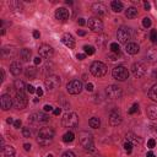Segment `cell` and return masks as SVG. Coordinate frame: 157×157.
Masks as SVG:
<instances>
[{"label": "cell", "instance_id": "1", "mask_svg": "<svg viewBox=\"0 0 157 157\" xmlns=\"http://www.w3.org/2000/svg\"><path fill=\"white\" fill-rule=\"evenodd\" d=\"M54 130L52 128H42L38 133V137H37V142L42 146H47L49 145L52 141H53V137H54Z\"/></svg>", "mask_w": 157, "mask_h": 157}, {"label": "cell", "instance_id": "2", "mask_svg": "<svg viewBox=\"0 0 157 157\" xmlns=\"http://www.w3.org/2000/svg\"><path fill=\"white\" fill-rule=\"evenodd\" d=\"M79 140L81 146L85 147L86 150H90V151H94L95 150V144H94V137L90 133L87 131H81L79 134Z\"/></svg>", "mask_w": 157, "mask_h": 157}, {"label": "cell", "instance_id": "3", "mask_svg": "<svg viewBox=\"0 0 157 157\" xmlns=\"http://www.w3.org/2000/svg\"><path fill=\"white\" fill-rule=\"evenodd\" d=\"M61 123L65 128H76L79 124V117L76 113L74 112H68L63 115Z\"/></svg>", "mask_w": 157, "mask_h": 157}, {"label": "cell", "instance_id": "4", "mask_svg": "<svg viewBox=\"0 0 157 157\" xmlns=\"http://www.w3.org/2000/svg\"><path fill=\"white\" fill-rule=\"evenodd\" d=\"M90 71H91V74L94 75V76L102 77V76H104V75L107 74V66L101 61H94L91 64Z\"/></svg>", "mask_w": 157, "mask_h": 157}, {"label": "cell", "instance_id": "5", "mask_svg": "<svg viewBox=\"0 0 157 157\" xmlns=\"http://www.w3.org/2000/svg\"><path fill=\"white\" fill-rule=\"evenodd\" d=\"M112 75H113V77L115 80H118V81H125L128 77H129V71H128V69L125 66H115L113 69V71H112Z\"/></svg>", "mask_w": 157, "mask_h": 157}, {"label": "cell", "instance_id": "6", "mask_svg": "<svg viewBox=\"0 0 157 157\" xmlns=\"http://www.w3.org/2000/svg\"><path fill=\"white\" fill-rule=\"evenodd\" d=\"M60 77L58 76V75H49V76H47V79H45L44 81V85L45 87H47L48 91H54L55 89H58V87L60 86Z\"/></svg>", "mask_w": 157, "mask_h": 157}, {"label": "cell", "instance_id": "7", "mask_svg": "<svg viewBox=\"0 0 157 157\" xmlns=\"http://www.w3.org/2000/svg\"><path fill=\"white\" fill-rule=\"evenodd\" d=\"M106 94L108 96V98L110 100H118V98L121 97L123 92H121V89L119 86H115V85H110L106 89Z\"/></svg>", "mask_w": 157, "mask_h": 157}, {"label": "cell", "instance_id": "8", "mask_svg": "<svg viewBox=\"0 0 157 157\" xmlns=\"http://www.w3.org/2000/svg\"><path fill=\"white\" fill-rule=\"evenodd\" d=\"M66 90L70 95H79L82 91V82L80 80H73L68 84Z\"/></svg>", "mask_w": 157, "mask_h": 157}, {"label": "cell", "instance_id": "9", "mask_svg": "<svg viewBox=\"0 0 157 157\" xmlns=\"http://www.w3.org/2000/svg\"><path fill=\"white\" fill-rule=\"evenodd\" d=\"M117 38L120 43H126L130 40L131 38V33H130V30L128 27H120L118 32H117Z\"/></svg>", "mask_w": 157, "mask_h": 157}, {"label": "cell", "instance_id": "10", "mask_svg": "<svg viewBox=\"0 0 157 157\" xmlns=\"http://www.w3.org/2000/svg\"><path fill=\"white\" fill-rule=\"evenodd\" d=\"M27 103H28V100H27V97L24 92H16V97H15V101H14L15 107L17 109H24V108H26Z\"/></svg>", "mask_w": 157, "mask_h": 157}, {"label": "cell", "instance_id": "11", "mask_svg": "<svg viewBox=\"0 0 157 157\" xmlns=\"http://www.w3.org/2000/svg\"><path fill=\"white\" fill-rule=\"evenodd\" d=\"M89 27L94 32H102L103 31V22L98 17H91L89 19Z\"/></svg>", "mask_w": 157, "mask_h": 157}, {"label": "cell", "instance_id": "12", "mask_svg": "<svg viewBox=\"0 0 157 157\" xmlns=\"http://www.w3.org/2000/svg\"><path fill=\"white\" fill-rule=\"evenodd\" d=\"M30 120L34 124H44L49 121V117L44 113H33V114H31Z\"/></svg>", "mask_w": 157, "mask_h": 157}, {"label": "cell", "instance_id": "13", "mask_svg": "<svg viewBox=\"0 0 157 157\" xmlns=\"http://www.w3.org/2000/svg\"><path fill=\"white\" fill-rule=\"evenodd\" d=\"M131 71L134 74V76L142 77L144 75L146 74V66H145L142 63H135V64H133V66H131Z\"/></svg>", "mask_w": 157, "mask_h": 157}, {"label": "cell", "instance_id": "14", "mask_svg": "<svg viewBox=\"0 0 157 157\" xmlns=\"http://www.w3.org/2000/svg\"><path fill=\"white\" fill-rule=\"evenodd\" d=\"M121 120L123 119H121V114H120L119 110L114 109L109 113V124L112 126H118L121 123Z\"/></svg>", "mask_w": 157, "mask_h": 157}, {"label": "cell", "instance_id": "15", "mask_svg": "<svg viewBox=\"0 0 157 157\" xmlns=\"http://www.w3.org/2000/svg\"><path fill=\"white\" fill-rule=\"evenodd\" d=\"M0 107H1L3 110H9L11 107H13V98H11L10 95L5 94L0 98Z\"/></svg>", "mask_w": 157, "mask_h": 157}, {"label": "cell", "instance_id": "16", "mask_svg": "<svg viewBox=\"0 0 157 157\" xmlns=\"http://www.w3.org/2000/svg\"><path fill=\"white\" fill-rule=\"evenodd\" d=\"M38 53H39L40 58L48 59V58H50L52 55H53V48H52L49 44H42L38 49Z\"/></svg>", "mask_w": 157, "mask_h": 157}, {"label": "cell", "instance_id": "17", "mask_svg": "<svg viewBox=\"0 0 157 157\" xmlns=\"http://www.w3.org/2000/svg\"><path fill=\"white\" fill-rule=\"evenodd\" d=\"M92 11H94L95 15L98 16V19L107 15V8L101 3H96V4L92 5Z\"/></svg>", "mask_w": 157, "mask_h": 157}, {"label": "cell", "instance_id": "18", "mask_svg": "<svg viewBox=\"0 0 157 157\" xmlns=\"http://www.w3.org/2000/svg\"><path fill=\"white\" fill-rule=\"evenodd\" d=\"M55 19L60 22H65L69 19V11L65 8H59L55 11Z\"/></svg>", "mask_w": 157, "mask_h": 157}, {"label": "cell", "instance_id": "19", "mask_svg": "<svg viewBox=\"0 0 157 157\" xmlns=\"http://www.w3.org/2000/svg\"><path fill=\"white\" fill-rule=\"evenodd\" d=\"M61 42H63V44H65L66 47H68V48H70V49H73V48L75 47V39H74V37L71 36L70 33L63 34Z\"/></svg>", "mask_w": 157, "mask_h": 157}, {"label": "cell", "instance_id": "20", "mask_svg": "<svg viewBox=\"0 0 157 157\" xmlns=\"http://www.w3.org/2000/svg\"><path fill=\"white\" fill-rule=\"evenodd\" d=\"M10 71L13 75H15V76H17V75H20L22 73V65L20 61H14L11 63L10 65Z\"/></svg>", "mask_w": 157, "mask_h": 157}, {"label": "cell", "instance_id": "21", "mask_svg": "<svg viewBox=\"0 0 157 157\" xmlns=\"http://www.w3.org/2000/svg\"><path fill=\"white\" fill-rule=\"evenodd\" d=\"M125 52L128 54H131V55L136 54V53H139V45L136 43H133V42L128 43L125 45Z\"/></svg>", "mask_w": 157, "mask_h": 157}, {"label": "cell", "instance_id": "22", "mask_svg": "<svg viewBox=\"0 0 157 157\" xmlns=\"http://www.w3.org/2000/svg\"><path fill=\"white\" fill-rule=\"evenodd\" d=\"M1 157H15V149L13 146H4L1 149Z\"/></svg>", "mask_w": 157, "mask_h": 157}, {"label": "cell", "instance_id": "23", "mask_svg": "<svg viewBox=\"0 0 157 157\" xmlns=\"http://www.w3.org/2000/svg\"><path fill=\"white\" fill-rule=\"evenodd\" d=\"M126 141L131 142L133 145H136V144H141V139L139 137V136H136L135 134L128 133V134H126Z\"/></svg>", "mask_w": 157, "mask_h": 157}, {"label": "cell", "instance_id": "24", "mask_svg": "<svg viewBox=\"0 0 157 157\" xmlns=\"http://www.w3.org/2000/svg\"><path fill=\"white\" fill-rule=\"evenodd\" d=\"M146 114L150 119H156L157 118V107L156 106H149L146 109Z\"/></svg>", "mask_w": 157, "mask_h": 157}, {"label": "cell", "instance_id": "25", "mask_svg": "<svg viewBox=\"0 0 157 157\" xmlns=\"http://www.w3.org/2000/svg\"><path fill=\"white\" fill-rule=\"evenodd\" d=\"M31 54H32V52H31L30 49H27V48H24V49H21V52H20L21 59L24 60V61H28V60H30V58H31Z\"/></svg>", "mask_w": 157, "mask_h": 157}, {"label": "cell", "instance_id": "26", "mask_svg": "<svg viewBox=\"0 0 157 157\" xmlns=\"http://www.w3.org/2000/svg\"><path fill=\"white\" fill-rule=\"evenodd\" d=\"M110 6H112V10L114 13H120L121 10H123V3L121 1H118V0H114L110 4Z\"/></svg>", "mask_w": 157, "mask_h": 157}, {"label": "cell", "instance_id": "27", "mask_svg": "<svg viewBox=\"0 0 157 157\" xmlns=\"http://www.w3.org/2000/svg\"><path fill=\"white\" fill-rule=\"evenodd\" d=\"M14 87H15L16 92H24V90L27 89V86L25 85V82L24 81H21V80H16L15 84H14Z\"/></svg>", "mask_w": 157, "mask_h": 157}, {"label": "cell", "instance_id": "28", "mask_svg": "<svg viewBox=\"0 0 157 157\" xmlns=\"http://www.w3.org/2000/svg\"><path fill=\"white\" fill-rule=\"evenodd\" d=\"M26 76L27 77H30V79H34L36 77V75H37V69L34 68V66H28L26 69Z\"/></svg>", "mask_w": 157, "mask_h": 157}, {"label": "cell", "instance_id": "29", "mask_svg": "<svg viewBox=\"0 0 157 157\" xmlns=\"http://www.w3.org/2000/svg\"><path fill=\"white\" fill-rule=\"evenodd\" d=\"M89 125L91 128H94V129H98V128L101 126V120L98 119L97 117H94V118H91L89 120Z\"/></svg>", "mask_w": 157, "mask_h": 157}, {"label": "cell", "instance_id": "30", "mask_svg": "<svg viewBox=\"0 0 157 157\" xmlns=\"http://www.w3.org/2000/svg\"><path fill=\"white\" fill-rule=\"evenodd\" d=\"M125 16L128 19H134V17L137 16V9L135 8H129L126 11H125Z\"/></svg>", "mask_w": 157, "mask_h": 157}, {"label": "cell", "instance_id": "31", "mask_svg": "<svg viewBox=\"0 0 157 157\" xmlns=\"http://www.w3.org/2000/svg\"><path fill=\"white\" fill-rule=\"evenodd\" d=\"M149 97H150L152 101L157 102V85H154V86L150 89V91H149Z\"/></svg>", "mask_w": 157, "mask_h": 157}, {"label": "cell", "instance_id": "32", "mask_svg": "<svg viewBox=\"0 0 157 157\" xmlns=\"http://www.w3.org/2000/svg\"><path fill=\"white\" fill-rule=\"evenodd\" d=\"M3 55L4 57H14L15 54V48L14 47H5L3 48Z\"/></svg>", "mask_w": 157, "mask_h": 157}, {"label": "cell", "instance_id": "33", "mask_svg": "<svg viewBox=\"0 0 157 157\" xmlns=\"http://www.w3.org/2000/svg\"><path fill=\"white\" fill-rule=\"evenodd\" d=\"M74 139H75L74 133H73V131H68L66 134H64L63 141H64V142H71V141H74Z\"/></svg>", "mask_w": 157, "mask_h": 157}, {"label": "cell", "instance_id": "34", "mask_svg": "<svg viewBox=\"0 0 157 157\" xmlns=\"http://www.w3.org/2000/svg\"><path fill=\"white\" fill-rule=\"evenodd\" d=\"M84 50H85V53H86V54H89V55L95 54V48L92 47V45H85V47H84Z\"/></svg>", "mask_w": 157, "mask_h": 157}, {"label": "cell", "instance_id": "35", "mask_svg": "<svg viewBox=\"0 0 157 157\" xmlns=\"http://www.w3.org/2000/svg\"><path fill=\"white\" fill-rule=\"evenodd\" d=\"M133 146L134 145L131 144V142H129V141H126L125 144H124V149H125V151L128 154H131V151H133Z\"/></svg>", "mask_w": 157, "mask_h": 157}, {"label": "cell", "instance_id": "36", "mask_svg": "<svg viewBox=\"0 0 157 157\" xmlns=\"http://www.w3.org/2000/svg\"><path fill=\"white\" fill-rule=\"evenodd\" d=\"M110 50L113 52V53H119V50H120V48H119V44L118 43H112L110 44Z\"/></svg>", "mask_w": 157, "mask_h": 157}, {"label": "cell", "instance_id": "37", "mask_svg": "<svg viewBox=\"0 0 157 157\" xmlns=\"http://www.w3.org/2000/svg\"><path fill=\"white\" fill-rule=\"evenodd\" d=\"M150 39L152 40L154 43H157V31L156 30H152L150 33Z\"/></svg>", "mask_w": 157, "mask_h": 157}, {"label": "cell", "instance_id": "38", "mask_svg": "<svg viewBox=\"0 0 157 157\" xmlns=\"http://www.w3.org/2000/svg\"><path fill=\"white\" fill-rule=\"evenodd\" d=\"M22 135H24L25 137H30L31 136V130H30V128H24L22 129Z\"/></svg>", "mask_w": 157, "mask_h": 157}, {"label": "cell", "instance_id": "39", "mask_svg": "<svg viewBox=\"0 0 157 157\" xmlns=\"http://www.w3.org/2000/svg\"><path fill=\"white\" fill-rule=\"evenodd\" d=\"M137 110H139V104H137V103H135V104H133L131 108L129 109V114H134V113H136Z\"/></svg>", "mask_w": 157, "mask_h": 157}, {"label": "cell", "instance_id": "40", "mask_svg": "<svg viewBox=\"0 0 157 157\" xmlns=\"http://www.w3.org/2000/svg\"><path fill=\"white\" fill-rule=\"evenodd\" d=\"M142 25H144V27H150L151 26V19L145 17V19L142 20Z\"/></svg>", "mask_w": 157, "mask_h": 157}, {"label": "cell", "instance_id": "41", "mask_svg": "<svg viewBox=\"0 0 157 157\" xmlns=\"http://www.w3.org/2000/svg\"><path fill=\"white\" fill-rule=\"evenodd\" d=\"M155 145H156V141L154 140V139H150L149 142H147V147H149V149H154Z\"/></svg>", "mask_w": 157, "mask_h": 157}, {"label": "cell", "instance_id": "42", "mask_svg": "<svg viewBox=\"0 0 157 157\" xmlns=\"http://www.w3.org/2000/svg\"><path fill=\"white\" fill-rule=\"evenodd\" d=\"M109 58H110V60H117L118 58H119V53H113V54H109Z\"/></svg>", "mask_w": 157, "mask_h": 157}, {"label": "cell", "instance_id": "43", "mask_svg": "<svg viewBox=\"0 0 157 157\" xmlns=\"http://www.w3.org/2000/svg\"><path fill=\"white\" fill-rule=\"evenodd\" d=\"M61 157H75V155L71 152V151H66V152H64Z\"/></svg>", "mask_w": 157, "mask_h": 157}, {"label": "cell", "instance_id": "44", "mask_svg": "<svg viewBox=\"0 0 157 157\" xmlns=\"http://www.w3.org/2000/svg\"><path fill=\"white\" fill-rule=\"evenodd\" d=\"M106 36H102V38L101 39H97V44H100V45H103L104 44V42H106Z\"/></svg>", "mask_w": 157, "mask_h": 157}, {"label": "cell", "instance_id": "45", "mask_svg": "<svg viewBox=\"0 0 157 157\" xmlns=\"http://www.w3.org/2000/svg\"><path fill=\"white\" fill-rule=\"evenodd\" d=\"M27 92H28V94H33V92L34 91H36V90H34V87L32 86V85H27Z\"/></svg>", "mask_w": 157, "mask_h": 157}, {"label": "cell", "instance_id": "46", "mask_svg": "<svg viewBox=\"0 0 157 157\" xmlns=\"http://www.w3.org/2000/svg\"><path fill=\"white\" fill-rule=\"evenodd\" d=\"M86 90L89 91V92H92V91H94V85H92L91 82H89V84L86 85Z\"/></svg>", "mask_w": 157, "mask_h": 157}, {"label": "cell", "instance_id": "47", "mask_svg": "<svg viewBox=\"0 0 157 157\" xmlns=\"http://www.w3.org/2000/svg\"><path fill=\"white\" fill-rule=\"evenodd\" d=\"M50 110H53V107H52L50 104H47V106H44V112H50Z\"/></svg>", "mask_w": 157, "mask_h": 157}, {"label": "cell", "instance_id": "48", "mask_svg": "<svg viewBox=\"0 0 157 157\" xmlns=\"http://www.w3.org/2000/svg\"><path fill=\"white\" fill-rule=\"evenodd\" d=\"M21 124H22V123H21V120H20V119H17V120H15L14 126H15V128H20V126H21Z\"/></svg>", "mask_w": 157, "mask_h": 157}, {"label": "cell", "instance_id": "49", "mask_svg": "<svg viewBox=\"0 0 157 157\" xmlns=\"http://www.w3.org/2000/svg\"><path fill=\"white\" fill-rule=\"evenodd\" d=\"M36 92H37V95H38V97H40V96H43V90L40 89V87H38V89L36 90Z\"/></svg>", "mask_w": 157, "mask_h": 157}, {"label": "cell", "instance_id": "50", "mask_svg": "<svg viewBox=\"0 0 157 157\" xmlns=\"http://www.w3.org/2000/svg\"><path fill=\"white\" fill-rule=\"evenodd\" d=\"M34 64H36V65H38V64H40V61H42V59H40V57H37V58H34Z\"/></svg>", "mask_w": 157, "mask_h": 157}, {"label": "cell", "instance_id": "51", "mask_svg": "<svg viewBox=\"0 0 157 157\" xmlns=\"http://www.w3.org/2000/svg\"><path fill=\"white\" fill-rule=\"evenodd\" d=\"M60 112H61V109H60V108H55V109L53 110L54 115H59V114H60Z\"/></svg>", "mask_w": 157, "mask_h": 157}, {"label": "cell", "instance_id": "52", "mask_svg": "<svg viewBox=\"0 0 157 157\" xmlns=\"http://www.w3.org/2000/svg\"><path fill=\"white\" fill-rule=\"evenodd\" d=\"M77 22H79V25H80V26H84V25L86 24L85 19H79V20H77Z\"/></svg>", "mask_w": 157, "mask_h": 157}, {"label": "cell", "instance_id": "53", "mask_svg": "<svg viewBox=\"0 0 157 157\" xmlns=\"http://www.w3.org/2000/svg\"><path fill=\"white\" fill-rule=\"evenodd\" d=\"M31 147H32V146H31L30 144H25V145H24V149H25V151H30V150H31Z\"/></svg>", "mask_w": 157, "mask_h": 157}, {"label": "cell", "instance_id": "54", "mask_svg": "<svg viewBox=\"0 0 157 157\" xmlns=\"http://www.w3.org/2000/svg\"><path fill=\"white\" fill-rule=\"evenodd\" d=\"M33 37H34V38H39V37H40V33H39L38 31H34V32H33Z\"/></svg>", "mask_w": 157, "mask_h": 157}, {"label": "cell", "instance_id": "55", "mask_svg": "<svg viewBox=\"0 0 157 157\" xmlns=\"http://www.w3.org/2000/svg\"><path fill=\"white\" fill-rule=\"evenodd\" d=\"M85 57H86L85 54H77V55H76V58H77L79 60H82V59H85Z\"/></svg>", "mask_w": 157, "mask_h": 157}, {"label": "cell", "instance_id": "56", "mask_svg": "<svg viewBox=\"0 0 157 157\" xmlns=\"http://www.w3.org/2000/svg\"><path fill=\"white\" fill-rule=\"evenodd\" d=\"M144 6H145V9H146V10H150V9H151L150 3H145V4H144Z\"/></svg>", "mask_w": 157, "mask_h": 157}, {"label": "cell", "instance_id": "57", "mask_svg": "<svg viewBox=\"0 0 157 157\" xmlns=\"http://www.w3.org/2000/svg\"><path fill=\"white\" fill-rule=\"evenodd\" d=\"M6 121H8V124H13V123H15L13 118H8V119H6Z\"/></svg>", "mask_w": 157, "mask_h": 157}, {"label": "cell", "instance_id": "58", "mask_svg": "<svg viewBox=\"0 0 157 157\" xmlns=\"http://www.w3.org/2000/svg\"><path fill=\"white\" fill-rule=\"evenodd\" d=\"M77 34H79V36H85L86 32L85 31H77Z\"/></svg>", "mask_w": 157, "mask_h": 157}, {"label": "cell", "instance_id": "59", "mask_svg": "<svg viewBox=\"0 0 157 157\" xmlns=\"http://www.w3.org/2000/svg\"><path fill=\"white\" fill-rule=\"evenodd\" d=\"M146 157H156V156H155V154H154V152H147Z\"/></svg>", "mask_w": 157, "mask_h": 157}, {"label": "cell", "instance_id": "60", "mask_svg": "<svg viewBox=\"0 0 157 157\" xmlns=\"http://www.w3.org/2000/svg\"><path fill=\"white\" fill-rule=\"evenodd\" d=\"M0 71H1V81H4V80H5V74H4V70L1 69Z\"/></svg>", "mask_w": 157, "mask_h": 157}, {"label": "cell", "instance_id": "61", "mask_svg": "<svg viewBox=\"0 0 157 157\" xmlns=\"http://www.w3.org/2000/svg\"><path fill=\"white\" fill-rule=\"evenodd\" d=\"M47 157H53V156H52V155H48V156H47Z\"/></svg>", "mask_w": 157, "mask_h": 157}, {"label": "cell", "instance_id": "62", "mask_svg": "<svg viewBox=\"0 0 157 157\" xmlns=\"http://www.w3.org/2000/svg\"><path fill=\"white\" fill-rule=\"evenodd\" d=\"M156 8H157V1H156Z\"/></svg>", "mask_w": 157, "mask_h": 157}]
</instances>
